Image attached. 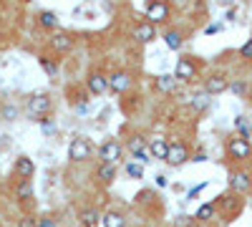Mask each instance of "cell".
Returning <instances> with one entry per match:
<instances>
[{"label": "cell", "instance_id": "cell-26", "mask_svg": "<svg viewBox=\"0 0 252 227\" xmlns=\"http://www.w3.org/2000/svg\"><path fill=\"white\" fill-rule=\"evenodd\" d=\"M126 174L134 177V179H141L144 177V167H141V164H136V162H129V164H126Z\"/></svg>", "mask_w": 252, "mask_h": 227}, {"label": "cell", "instance_id": "cell-3", "mask_svg": "<svg viewBox=\"0 0 252 227\" xmlns=\"http://www.w3.org/2000/svg\"><path fill=\"white\" fill-rule=\"evenodd\" d=\"M146 18H149V23H164L166 18H169V3L166 0H149L146 3Z\"/></svg>", "mask_w": 252, "mask_h": 227}, {"label": "cell", "instance_id": "cell-7", "mask_svg": "<svg viewBox=\"0 0 252 227\" xmlns=\"http://www.w3.org/2000/svg\"><path fill=\"white\" fill-rule=\"evenodd\" d=\"M252 187V177H250V172H245V169H235V172H229V190L232 192H247Z\"/></svg>", "mask_w": 252, "mask_h": 227}, {"label": "cell", "instance_id": "cell-32", "mask_svg": "<svg viewBox=\"0 0 252 227\" xmlns=\"http://www.w3.org/2000/svg\"><path fill=\"white\" fill-rule=\"evenodd\" d=\"M40 127H43V134H53V131H56V124H53V121H48V119L40 121Z\"/></svg>", "mask_w": 252, "mask_h": 227}, {"label": "cell", "instance_id": "cell-18", "mask_svg": "<svg viewBox=\"0 0 252 227\" xmlns=\"http://www.w3.org/2000/svg\"><path fill=\"white\" fill-rule=\"evenodd\" d=\"M96 179L101 184H111L116 179V164H101L98 172H96Z\"/></svg>", "mask_w": 252, "mask_h": 227}, {"label": "cell", "instance_id": "cell-1", "mask_svg": "<svg viewBox=\"0 0 252 227\" xmlns=\"http://www.w3.org/2000/svg\"><path fill=\"white\" fill-rule=\"evenodd\" d=\"M48 111H51V96L48 94L31 96V101H28V116H33V121H43Z\"/></svg>", "mask_w": 252, "mask_h": 227}, {"label": "cell", "instance_id": "cell-14", "mask_svg": "<svg viewBox=\"0 0 252 227\" xmlns=\"http://www.w3.org/2000/svg\"><path fill=\"white\" fill-rule=\"evenodd\" d=\"M134 38L139 40V43H152V40L157 38V26L154 23H139L136 28H134Z\"/></svg>", "mask_w": 252, "mask_h": 227}, {"label": "cell", "instance_id": "cell-27", "mask_svg": "<svg viewBox=\"0 0 252 227\" xmlns=\"http://www.w3.org/2000/svg\"><path fill=\"white\" fill-rule=\"evenodd\" d=\"M235 127H237V129L242 131L240 136H245V139H250V127H247V121H245L242 116H237V121H235Z\"/></svg>", "mask_w": 252, "mask_h": 227}, {"label": "cell", "instance_id": "cell-22", "mask_svg": "<svg viewBox=\"0 0 252 227\" xmlns=\"http://www.w3.org/2000/svg\"><path fill=\"white\" fill-rule=\"evenodd\" d=\"M38 23L43 26V28H48V31L51 28H58V15L53 10H43V13L38 15Z\"/></svg>", "mask_w": 252, "mask_h": 227}, {"label": "cell", "instance_id": "cell-30", "mask_svg": "<svg viewBox=\"0 0 252 227\" xmlns=\"http://www.w3.org/2000/svg\"><path fill=\"white\" fill-rule=\"evenodd\" d=\"M15 116H18V109H15V106H5V109H3V119L13 121Z\"/></svg>", "mask_w": 252, "mask_h": 227}, {"label": "cell", "instance_id": "cell-29", "mask_svg": "<svg viewBox=\"0 0 252 227\" xmlns=\"http://www.w3.org/2000/svg\"><path fill=\"white\" fill-rule=\"evenodd\" d=\"M240 56H242V58H252V38L240 48Z\"/></svg>", "mask_w": 252, "mask_h": 227}, {"label": "cell", "instance_id": "cell-19", "mask_svg": "<svg viewBox=\"0 0 252 227\" xmlns=\"http://www.w3.org/2000/svg\"><path fill=\"white\" fill-rule=\"evenodd\" d=\"M15 197H18L20 202H26V199L33 197V184H31V179H20V182L15 184Z\"/></svg>", "mask_w": 252, "mask_h": 227}, {"label": "cell", "instance_id": "cell-35", "mask_svg": "<svg viewBox=\"0 0 252 227\" xmlns=\"http://www.w3.org/2000/svg\"><path fill=\"white\" fill-rule=\"evenodd\" d=\"M157 187H166V177H164V174L157 177Z\"/></svg>", "mask_w": 252, "mask_h": 227}, {"label": "cell", "instance_id": "cell-20", "mask_svg": "<svg viewBox=\"0 0 252 227\" xmlns=\"http://www.w3.org/2000/svg\"><path fill=\"white\" fill-rule=\"evenodd\" d=\"M164 43H166V48H169V51H179L182 43H184V38H182L179 31H166L164 33Z\"/></svg>", "mask_w": 252, "mask_h": 227}, {"label": "cell", "instance_id": "cell-11", "mask_svg": "<svg viewBox=\"0 0 252 227\" xmlns=\"http://www.w3.org/2000/svg\"><path fill=\"white\" fill-rule=\"evenodd\" d=\"M131 89V76L126 73V71H116L109 76V91L114 94H124V91H129Z\"/></svg>", "mask_w": 252, "mask_h": 227}, {"label": "cell", "instance_id": "cell-9", "mask_svg": "<svg viewBox=\"0 0 252 227\" xmlns=\"http://www.w3.org/2000/svg\"><path fill=\"white\" fill-rule=\"evenodd\" d=\"M174 76H177L179 81H192V78L197 76V66H194L192 56H182V58L177 61V71H174Z\"/></svg>", "mask_w": 252, "mask_h": 227}, {"label": "cell", "instance_id": "cell-37", "mask_svg": "<svg viewBox=\"0 0 252 227\" xmlns=\"http://www.w3.org/2000/svg\"><path fill=\"white\" fill-rule=\"evenodd\" d=\"M220 3H222V5H229V3H235V0H220Z\"/></svg>", "mask_w": 252, "mask_h": 227}, {"label": "cell", "instance_id": "cell-28", "mask_svg": "<svg viewBox=\"0 0 252 227\" xmlns=\"http://www.w3.org/2000/svg\"><path fill=\"white\" fill-rule=\"evenodd\" d=\"M18 227H38V220L31 217V215H26V217H20V220H18Z\"/></svg>", "mask_w": 252, "mask_h": 227}, {"label": "cell", "instance_id": "cell-4", "mask_svg": "<svg viewBox=\"0 0 252 227\" xmlns=\"http://www.w3.org/2000/svg\"><path fill=\"white\" fill-rule=\"evenodd\" d=\"M68 159L71 162H86V159H91V144H89V139H73L71 144H68Z\"/></svg>", "mask_w": 252, "mask_h": 227}, {"label": "cell", "instance_id": "cell-17", "mask_svg": "<svg viewBox=\"0 0 252 227\" xmlns=\"http://www.w3.org/2000/svg\"><path fill=\"white\" fill-rule=\"evenodd\" d=\"M177 76H169V73H161V76H157V81H154V86L161 91V94H172V91H177Z\"/></svg>", "mask_w": 252, "mask_h": 227}, {"label": "cell", "instance_id": "cell-21", "mask_svg": "<svg viewBox=\"0 0 252 227\" xmlns=\"http://www.w3.org/2000/svg\"><path fill=\"white\" fill-rule=\"evenodd\" d=\"M101 225L103 227H126V220L121 212H106L101 217Z\"/></svg>", "mask_w": 252, "mask_h": 227}, {"label": "cell", "instance_id": "cell-10", "mask_svg": "<svg viewBox=\"0 0 252 227\" xmlns=\"http://www.w3.org/2000/svg\"><path fill=\"white\" fill-rule=\"evenodd\" d=\"M86 86H89V91H91L94 96L106 94V91H109V76H103L101 71H94V73H89V78H86Z\"/></svg>", "mask_w": 252, "mask_h": 227}, {"label": "cell", "instance_id": "cell-5", "mask_svg": "<svg viewBox=\"0 0 252 227\" xmlns=\"http://www.w3.org/2000/svg\"><path fill=\"white\" fill-rule=\"evenodd\" d=\"M98 157H101V164H116L121 159V144L116 139L103 141L101 149H98Z\"/></svg>", "mask_w": 252, "mask_h": 227}, {"label": "cell", "instance_id": "cell-23", "mask_svg": "<svg viewBox=\"0 0 252 227\" xmlns=\"http://www.w3.org/2000/svg\"><path fill=\"white\" fill-rule=\"evenodd\" d=\"M98 222H101V217H98L96 210H83L81 212V225L83 227H98Z\"/></svg>", "mask_w": 252, "mask_h": 227}, {"label": "cell", "instance_id": "cell-12", "mask_svg": "<svg viewBox=\"0 0 252 227\" xmlns=\"http://www.w3.org/2000/svg\"><path fill=\"white\" fill-rule=\"evenodd\" d=\"M71 46H73V38H71L66 31H56V33L51 35V48H53V51L66 53V51H71Z\"/></svg>", "mask_w": 252, "mask_h": 227}, {"label": "cell", "instance_id": "cell-24", "mask_svg": "<svg viewBox=\"0 0 252 227\" xmlns=\"http://www.w3.org/2000/svg\"><path fill=\"white\" fill-rule=\"evenodd\" d=\"M212 215H215V204H212V202H204L202 207L197 210L194 220H199V222H207V220H212Z\"/></svg>", "mask_w": 252, "mask_h": 227}, {"label": "cell", "instance_id": "cell-33", "mask_svg": "<svg viewBox=\"0 0 252 227\" xmlns=\"http://www.w3.org/2000/svg\"><path fill=\"white\" fill-rule=\"evenodd\" d=\"M232 91H235L237 96H242V94H245V84H242V81H235V84H232Z\"/></svg>", "mask_w": 252, "mask_h": 227}, {"label": "cell", "instance_id": "cell-15", "mask_svg": "<svg viewBox=\"0 0 252 227\" xmlns=\"http://www.w3.org/2000/svg\"><path fill=\"white\" fill-rule=\"evenodd\" d=\"M33 172H35L33 159H28V157H18V159H15V174H18L20 179H31Z\"/></svg>", "mask_w": 252, "mask_h": 227}, {"label": "cell", "instance_id": "cell-6", "mask_svg": "<svg viewBox=\"0 0 252 227\" xmlns=\"http://www.w3.org/2000/svg\"><path fill=\"white\" fill-rule=\"evenodd\" d=\"M129 152L134 159H139V164H146L152 162V154H149V144H146L144 136H131L129 139Z\"/></svg>", "mask_w": 252, "mask_h": 227}, {"label": "cell", "instance_id": "cell-13", "mask_svg": "<svg viewBox=\"0 0 252 227\" xmlns=\"http://www.w3.org/2000/svg\"><path fill=\"white\" fill-rule=\"evenodd\" d=\"M229 89V81L222 76V73H215V76H209L207 78V84H204V91L209 94V96H215V94H222V91H227Z\"/></svg>", "mask_w": 252, "mask_h": 227}, {"label": "cell", "instance_id": "cell-34", "mask_svg": "<svg viewBox=\"0 0 252 227\" xmlns=\"http://www.w3.org/2000/svg\"><path fill=\"white\" fill-rule=\"evenodd\" d=\"M202 190H204V184H199V187H194V190H192V192H189L187 197H189V199H194V197H197V195H199Z\"/></svg>", "mask_w": 252, "mask_h": 227}, {"label": "cell", "instance_id": "cell-25", "mask_svg": "<svg viewBox=\"0 0 252 227\" xmlns=\"http://www.w3.org/2000/svg\"><path fill=\"white\" fill-rule=\"evenodd\" d=\"M40 66H43V71H46L51 78H56V76H58V64H56L53 58H46V56H43V58H40Z\"/></svg>", "mask_w": 252, "mask_h": 227}, {"label": "cell", "instance_id": "cell-8", "mask_svg": "<svg viewBox=\"0 0 252 227\" xmlns=\"http://www.w3.org/2000/svg\"><path fill=\"white\" fill-rule=\"evenodd\" d=\"M187 159H189L187 144H182V141H172V144H169V157H166V164H172V167H182Z\"/></svg>", "mask_w": 252, "mask_h": 227}, {"label": "cell", "instance_id": "cell-36", "mask_svg": "<svg viewBox=\"0 0 252 227\" xmlns=\"http://www.w3.org/2000/svg\"><path fill=\"white\" fill-rule=\"evenodd\" d=\"M217 31H220V26H209L204 33H207V35H212V33H217Z\"/></svg>", "mask_w": 252, "mask_h": 227}, {"label": "cell", "instance_id": "cell-31", "mask_svg": "<svg viewBox=\"0 0 252 227\" xmlns=\"http://www.w3.org/2000/svg\"><path fill=\"white\" fill-rule=\"evenodd\" d=\"M38 227H58V222L53 217H40L38 220Z\"/></svg>", "mask_w": 252, "mask_h": 227}, {"label": "cell", "instance_id": "cell-2", "mask_svg": "<svg viewBox=\"0 0 252 227\" xmlns=\"http://www.w3.org/2000/svg\"><path fill=\"white\" fill-rule=\"evenodd\" d=\"M227 152H229V157H232L235 162H245V159L252 157V144L245 136H232L227 141Z\"/></svg>", "mask_w": 252, "mask_h": 227}, {"label": "cell", "instance_id": "cell-16", "mask_svg": "<svg viewBox=\"0 0 252 227\" xmlns=\"http://www.w3.org/2000/svg\"><path fill=\"white\" fill-rule=\"evenodd\" d=\"M149 154L154 159H164L166 162V157H169V141L166 139H152L149 141Z\"/></svg>", "mask_w": 252, "mask_h": 227}]
</instances>
